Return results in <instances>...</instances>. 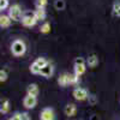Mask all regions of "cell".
Instances as JSON below:
<instances>
[{"mask_svg": "<svg viewBox=\"0 0 120 120\" xmlns=\"http://www.w3.org/2000/svg\"><path fill=\"white\" fill-rule=\"evenodd\" d=\"M26 51V47H25V43L22 41V40H16V41L12 42V46H11V52L13 55L16 56H22Z\"/></svg>", "mask_w": 120, "mask_h": 120, "instance_id": "obj_1", "label": "cell"}, {"mask_svg": "<svg viewBox=\"0 0 120 120\" xmlns=\"http://www.w3.org/2000/svg\"><path fill=\"white\" fill-rule=\"evenodd\" d=\"M79 81V77H77L75 73H68V84H72V85H76Z\"/></svg>", "mask_w": 120, "mask_h": 120, "instance_id": "obj_17", "label": "cell"}, {"mask_svg": "<svg viewBox=\"0 0 120 120\" xmlns=\"http://www.w3.org/2000/svg\"><path fill=\"white\" fill-rule=\"evenodd\" d=\"M8 6V0H0V10H6Z\"/></svg>", "mask_w": 120, "mask_h": 120, "instance_id": "obj_26", "label": "cell"}, {"mask_svg": "<svg viewBox=\"0 0 120 120\" xmlns=\"http://www.w3.org/2000/svg\"><path fill=\"white\" fill-rule=\"evenodd\" d=\"M85 72V65H77L75 66V75L77 77H81Z\"/></svg>", "mask_w": 120, "mask_h": 120, "instance_id": "obj_15", "label": "cell"}, {"mask_svg": "<svg viewBox=\"0 0 120 120\" xmlns=\"http://www.w3.org/2000/svg\"><path fill=\"white\" fill-rule=\"evenodd\" d=\"M54 7H55V10H59V11L64 10L65 8V0H55Z\"/></svg>", "mask_w": 120, "mask_h": 120, "instance_id": "obj_18", "label": "cell"}, {"mask_svg": "<svg viewBox=\"0 0 120 120\" xmlns=\"http://www.w3.org/2000/svg\"><path fill=\"white\" fill-rule=\"evenodd\" d=\"M64 112H65V114H66L67 116H73V115L77 113V107H76V105H73V103H68V105L65 107Z\"/></svg>", "mask_w": 120, "mask_h": 120, "instance_id": "obj_7", "label": "cell"}, {"mask_svg": "<svg viewBox=\"0 0 120 120\" xmlns=\"http://www.w3.org/2000/svg\"><path fill=\"white\" fill-rule=\"evenodd\" d=\"M47 3H48V0H36V1H35L36 8H45Z\"/></svg>", "mask_w": 120, "mask_h": 120, "instance_id": "obj_21", "label": "cell"}, {"mask_svg": "<svg viewBox=\"0 0 120 120\" xmlns=\"http://www.w3.org/2000/svg\"><path fill=\"white\" fill-rule=\"evenodd\" d=\"M86 64L89 67H96L98 65V58L96 54H90L88 56V60H86Z\"/></svg>", "mask_w": 120, "mask_h": 120, "instance_id": "obj_9", "label": "cell"}, {"mask_svg": "<svg viewBox=\"0 0 120 120\" xmlns=\"http://www.w3.org/2000/svg\"><path fill=\"white\" fill-rule=\"evenodd\" d=\"M34 63H35V64H37V65H38L40 67H41V68H42V67H45V66L48 64V61H47V60H46L45 58H37Z\"/></svg>", "mask_w": 120, "mask_h": 120, "instance_id": "obj_20", "label": "cell"}, {"mask_svg": "<svg viewBox=\"0 0 120 120\" xmlns=\"http://www.w3.org/2000/svg\"><path fill=\"white\" fill-rule=\"evenodd\" d=\"M22 120H30V116L28 113H22Z\"/></svg>", "mask_w": 120, "mask_h": 120, "instance_id": "obj_29", "label": "cell"}, {"mask_svg": "<svg viewBox=\"0 0 120 120\" xmlns=\"http://www.w3.org/2000/svg\"><path fill=\"white\" fill-rule=\"evenodd\" d=\"M77 65H85V60H84V58H82V56L76 58V59H75V66H77Z\"/></svg>", "mask_w": 120, "mask_h": 120, "instance_id": "obj_24", "label": "cell"}, {"mask_svg": "<svg viewBox=\"0 0 120 120\" xmlns=\"http://www.w3.org/2000/svg\"><path fill=\"white\" fill-rule=\"evenodd\" d=\"M113 15L116 17H120V1L115 0L113 3Z\"/></svg>", "mask_w": 120, "mask_h": 120, "instance_id": "obj_16", "label": "cell"}, {"mask_svg": "<svg viewBox=\"0 0 120 120\" xmlns=\"http://www.w3.org/2000/svg\"><path fill=\"white\" fill-rule=\"evenodd\" d=\"M26 93H28V95H30V96H37L38 95V86H37V84H35V83H33V84H29L28 85V88H26Z\"/></svg>", "mask_w": 120, "mask_h": 120, "instance_id": "obj_10", "label": "cell"}, {"mask_svg": "<svg viewBox=\"0 0 120 120\" xmlns=\"http://www.w3.org/2000/svg\"><path fill=\"white\" fill-rule=\"evenodd\" d=\"M53 71H54L53 65H52L51 63H48L45 67H42V68H41V72H40V75H42V76H43V77H46V78H49V77H52Z\"/></svg>", "mask_w": 120, "mask_h": 120, "instance_id": "obj_6", "label": "cell"}, {"mask_svg": "<svg viewBox=\"0 0 120 120\" xmlns=\"http://www.w3.org/2000/svg\"><path fill=\"white\" fill-rule=\"evenodd\" d=\"M36 22V18H22V24L24 26H34Z\"/></svg>", "mask_w": 120, "mask_h": 120, "instance_id": "obj_13", "label": "cell"}, {"mask_svg": "<svg viewBox=\"0 0 120 120\" xmlns=\"http://www.w3.org/2000/svg\"><path fill=\"white\" fill-rule=\"evenodd\" d=\"M54 119H55V114L52 108H45L40 113V120H54Z\"/></svg>", "mask_w": 120, "mask_h": 120, "instance_id": "obj_4", "label": "cell"}, {"mask_svg": "<svg viewBox=\"0 0 120 120\" xmlns=\"http://www.w3.org/2000/svg\"><path fill=\"white\" fill-rule=\"evenodd\" d=\"M8 111H10V102H8V100H4V101L1 102L0 112H1L3 114H6V113H8Z\"/></svg>", "mask_w": 120, "mask_h": 120, "instance_id": "obj_14", "label": "cell"}, {"mask_svg": "<svg viewBox=\"0 0 120 120\" xmlns=\"http://www.w3.org/2000/svg\"><path fill=\"white\" fill-rule=\"evenodd\" d=\"M30 72L34 73V75H40V72H41V67H40L37 64L33 63L31 66H30Z\"/></svg>", "mask_w": 120, "mask_h": 120, "instance_id": "obj_19", "label": "cell"}, {"mask_svg": "<svg viewBox=\"0 0 120 120\" xmlns=\"http://www.w3.org/2000/svg\"><path fill=\"white\" fill-rule=\"evenodd\" d=\"M35 18H36V21H45L46 19L45 8H36L35 10Z\"/></svg>", "mask_w": 120, "mask_h": 120, "instance_id": "obj_12", "label": "cell"}, {"mask_svg": "<svg viewBox=\"0 0 120 120\" xmlns=\"http://www.w3.org/2000/svg\"><path fill=\"white\" fill-rule=\"evenodd\" d=\"M36 103H37V100H36V97H35V96L26 95V96L24 97V100H23V105H24V107H25V108H28V109L34 108V107L36 106Z\"/></svg>", "mask_w": 120, "mask_h": 120, "instance_id": "obj_5", "label": "cell"}, {"mask_svg": "<svg viewBox=\"0 0 120 120\" xmlns=\"http://www.w3.org/2000/svg\"><path fill=\"white\" fill-rule=\"evenodd\" d=\"M22 18H35V11H23V17Z\"/></svg>", "mask_w": 120, "mask_h": 120, "instance_id": "obj_23", "label": "cell"}, {"mask_svg": "<svg viewBox=\"0 0 120 120\" xmlns=\"http://www.w3.org/2000/svg\"><path fill=\"white\" fill-rule=\"evenodd\" d=\"M12 23V19L10 18L8 15H3L0 17V26L1 28H8Z\"/></svg>", "mask_w": 120, "mask_h": 120, "instance_id": "obj_8", "label": "cell"}, {"mask_svg": "<svg viewBox=\"0 0 120 120\" xmlns=\"http://www.w3.org/2000/svg\"><path fill=\"white\" fill-rule=\"evenodd\" d=\"M8 16L12 21H21V18L23 17V11L21 10V6L18 4H15L12 6H10L8 8Z\"/></svg>", "mask_w": 120, "mask_h": 120, "instance_id": "obj_2", "label": "cell"}, {"mask_svg": "<svg viewBox=\"0 0 120 120\" xmlns=\"http://www.w3.org/2000/svg\"><path fill=\"white\" fill-rule=\"evenodd\" d=\"M6 79H7V72L5 70H1L0 71V82H5Z\"/></svg>", "mask_w": 120, "mask_h": 120, "instance_id": "obj_25", "label": "cell"}, {"mask_svg": "<svg viewBox=\"0 0 120 120\" xmlns=\"http://www.w3.org/2000/svg\"><path fill=\"white\" fill-rule=\"evenodd\" d=\"M58 83L60 86H67L68 85V73H63L58 78Z\"/></svg>", "mask_w": 120, "mask_h": 120, "instance_id": "obj_11", "label": "cell"}, {"mask_svg": "<svg viewBox=\"0 0 120 120\" xmlns=\"http://www.w3.org/2000/svg\"><path fill=\"white\" fill-rule=\"evenodd\" d=\"M40 30H41V33H42V34H47V33H49V31H51V24H49V23H45V24H42L41 28H40Z\"/></svg>", "mask_w": 120, "mask_h": 120, "instance_id": "obj_22", "label": "cell"}, {"mask_svg": "<svg viewBox=\"0 0 120 120\" xmlns=\"http://www.w3.org/2000/svg\"><path fill=\"white\" fill-rule=\"evenodd\" d=\"M73 97L77 100V101H84V100H86L89 97V94L83 88H76L73 90Z\"/></svg>", "mask_w": 120, "mask_h": 120, "instance_id": "obj_3", "label": "cell"}, {"mask_svg": "<svg viewBox=\"0 0 120 120\" xmlns=\"http://www.w3.org/2000/svg\"><path fill=\"white\" fill-rule=\"evenodd\" d=\"M88 101H89V103H90V105H95V103L97 102V97H96L95 95H89Z\"/></svg>", "mask_w": 120, "mask_h": 120, "instance_id": "obj_27", "label": "cell"}, {"mask_svg": "<svg viewBox=\"0 0 120 120\" xmlns=\"http://www.w3.org/2000/svg\"><path fill=\"white\" fill-rule=\"evenodd\" d=\"M7 120H13V119H12V118H10V119H7Z\"/></svg>", "mask_w": 120, "mask_h": 120, "instance_id": "obj_30", "label": "cell"}, {"mask_svg": "<svg viewBox=\"0 0 120 120\" xmlns=\"http://www.w3.org/2000/svg\"><path fill=\"white\" fill-rule=\"evenodd\" d=\"M13 120H22V113H16L13 116H12Z\"/></svg>", "mask_w": 120, "mask_h": 120, "instance_id": "obj_28", "label": "cell"}]
</instances>
